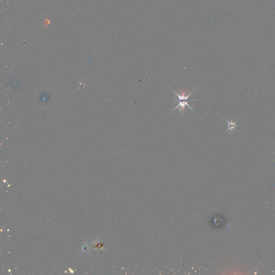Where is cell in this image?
Here are the masks:
<instances>
[{
	"label": "cell",
	"instance_id": "obj_3",
	"mask_svg": "<svg viewBox=\"0 0 275 275\" xmlns=\"http://www.w3.org/2000/svg\"><path fill=\"white\" fill-rule=\"evenodd\" d=\"M225 120L227 122L228 125V129L225 132V133L227 132H232L233 130H235L237 131V129H235V127L238 126H239V125H237L236 124L237 122H233L232 121H228L227 119H225Z\"/></svg>",
	"mask_w": 275,
	"mask_h": 275
},
{
	"label": "cell",
	"instance_id": "obj_1",
	"mask_svg": "<svg viewBox=\"0 0 275 275\" xmlns=\"http://www.w3.org/2000/svg\"><path fill=\"white\" fill-rule=\"evenodd\" d=\"M172 89L173 92H174V94L176 95L177 97V99H176V100H175L176 102H179V101H181V100H187V101H190V102H191V101H197V100H188L191 95L193 94V91H194L195 90V89H194L191 92H190L189 94L187 95H185V93L184 91H183L181 92V94L180 95L177 92H176L175 91H174L173 89Z\"/></svg>",
	"mask_w": 275,
	"mask_h": 275
},
{
	"label": "cell",
	"instance_id": "obj_2",
	"mask_svg": "<svg viewBox=\"0 0 275 275\" xmlns=\"http://www.w3.org/2000/svg\"><path fill=\"white\" fill-rule=\"evenodd\" d=\"M190 102V101H187V100H185V101H179V102H179V104L177 105L176 107L175 108L174 110H173V112L171 113H172L173 112H174L176 110H177V109H179V111L180 112V111H183L184 112V109L186 107H188L189 108L191 109V110H193V112H195L194 110H193V109L192 108V107L191 106H190L189 105V104H188V102Z\"/></svg>",
	"mask_w": 275,
	"mask_h": 275
}]
</instances>
